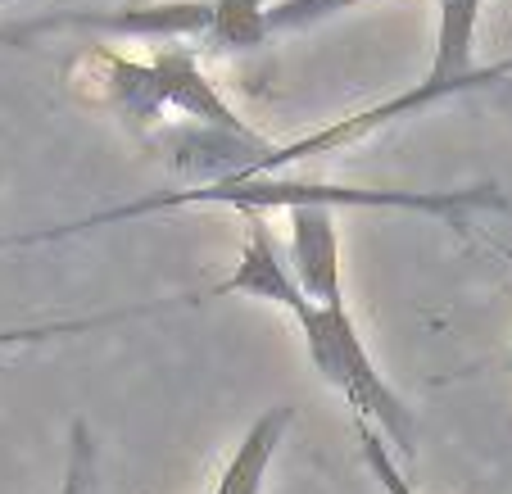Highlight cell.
<instances>
[{
	"label": "cell",
	"mask_w": 512,
	"mask_h": 494,
	"mask_svg": "<svg viewBox=\"0 0 512 494\" xmlns=\"http://www.w3.org/2000/svg\"><path fill=\"white\" fill-rule=\"evenodd\" d=\"M358 5H372V0H277L268 10V37H277V32H304L322 19L358 10Z\"/></svg>",
	"instance_id": "obj_9"
},
{
	"label": "cell",
	"mask_w": 512,
	"mask_h": 494,
	"mask_svg": "<svg viewBox=\"0 0 512 494\" xmlns=\"http://www.w3.org/2000/svg\"><path fill=\"white\" fill-rule=\"evenodd\" d=\"M168 304H136V309H114V313H96V318H73V322H41V327H14L0 331V349L5 345H32V340H50V336H78V331H96V327H114L127 318H150L164 313Z\"/></svg>",
	"instance_id": "obj_8"
},
{
	"label": "cell",
	"mask_w": 512,
	"mask_h": 494,
	"mask_svg": "<svg viewBox=\"0 0 512 494\" xmlns=\"http://www.w3.org/2000/svg\"><path fill=\"white\" fill-rule=\"evenodd\" d=\"M290 272L300 291L322 309H345V286H340V236L336 209H290Z\"/></svg>",
	"instance_id": "obj_6"
},
{
	"label": "cell",
	"mask_w": 512,
	"mask_h": 494,
	"mask_svg": "<svg viewBox=\"0 0 512 494\" xmlns=\"http://www.w3.org/2000/svg\"><path fill=\"white\" fill-rule=\"evenodd\" d=\"M78 91L91 105H105L145 141H168L177 155H195L209 182L245 177L272 150L223 91L204 78L191 46H159L150 59H127L91 46L78 59Z\"/></svg>",
	"instance_id": "obj_1"
},
{
	"label": "cell",
	"mask_w": 512,
	"mask_h": 494,
	"mask_svg": "<svg viewBox=\"0 0 512 494\" xmlns=\"http://www.w3.org/2000/svg\"><path fill=\"white\" fill-rule=\"evenodd\" d=\"M354 431H358V449H363V463H368V472L377 476V485L386 494H413V485L404 481V472H399L395 454L386 449V440H381L377 427H368L363 417H354Z\"/></svg>",
	"instance_id": "obj_10"
},
{
	"label": "cell",
	"mask_w": 512,
	"mask_h": 494,
	"mask_svg": "<svg viewBox=\"0 0 512 494\" xmlns=\"http://www.w3.org/2000/svg\"><path fill=\"white\" fill-rule=\"evenodd\" d=\"M191 204H227L241 214H268V209H413V214H435L449 227H463V214L472 209H503V195L494 186H458V191H390V186H331V182H300V177H223V182H204L191 191H164V195H141L118 209H100V214L82 218V223L46 227V232H23V236H0V245H46L64 241L73 232H91V227H118L145 214H164V209H191Z\"/></svg>",
	"instance_id": "obj_2"
},
{
	"label": "cell",
	"mask_w": 512,
	"mask_h": 494,
	"mask_svg": "<svg viewBox=\"0 0 512 494\" xmlns=\"http://www.w3.org/2000/svg\"><path fill=\"white\" fill-rule=\"evenodd\" d=\"M295 322H300L304 349H309L318 377L327 381V386H336L340 395L349 399L354 417H363L368 427H377L381 440L395 445L404 463H413L417 458V417H413V408L390 390V381L377 372V363H372V354H368V345H363V336H358L349 309H322V304L309 300V309Z\"/></svg>",
	"instance_id": "obj_3"
},
{
	"label": "cell",
	"mask_w": 512,
	"mask_h": 494,
	"mask_svg": "<svg viewBox=\"0 0 512 494\" xmlns=\"http://www.w3.org/2000/svg\"><path fill=\"white\" fill-rule=\"evenodd\" d=\"M91 481H96V440H91V427L78 417L73 431H68V467L59 494H91Z\"/></svg>",
	"instance_id": "obj_11"
},
{
	"label": "cell",
	"mask_w": 512,
	"mask_h": 494,
	"mask_svg": "<svg viewBox=\"0 0 512 494\" xmlns=\"http://www.w3.org/2000/svg\"><path fill=\"white\" fill-rule=\"evenodd\" d=\"M55 14H46V19H28V23H0V46H19V41L28 37H41V32H55Z\"/></svg>",
	"instance_id": "obj_12"
},
{
	"label": "cell",
	"mask_w": 512,
	"mask_h": 494,
	"mask_svg": "<svg viewBox=\"0 0 512 494\" xmlns=\"http://www.w3.org/2000/svg\"><path fill=\"white\" fill-rule=\"evenodd\" d=\"M223 295H245V300H263L286 309L290 318H300L309 309V295L300 291V281L290 272V263L281 259L277 241L268 232V218L263 214H245V241H241V259H236L232 277L218 281L209 291V300H223Z\"/></svg>",
	"instance_id": "obj_5"
},
{
	"label": "cell",
	"mask_w": 512,
	"mask_h": 494,
	"mask_svg": "<svg viewBox=\"0 0 512 494\" xmlns=\"http://www.w3.org/2000/svg\"><path fill=\"white\" fill-rule=\"evenodd\" d=\"M508 359H512V354H508Z\"/></svg>",
	"instance_id": "obj_13"
},
{
	"label": "cell",
	"mask_w": 512,
	"mask_h": 494,
	"mask_svg": "<svg viewBox=\"0 0 512 494\" xmlns=\"http://www.w3.org/2000/svg\"><path fill=\"white\" fill-rule=\"evenodd\" d=\"M277 0H159L123 10H68L55 14L59 28H91L114 37L195 41L209 55H241L268 41V10Z\"/></svg>",
	"instance_id": "obj_4"
},
{
	"label": "cell",
	"mask_w": 512,
	"mask_h": 494,
	"mask_svg": "<svg viewBox=\"0 0 512 494\" xmlns=\"http://www.w3.org/2000/svg\"><path fill=\"white\" fill-rule=\"evenodd\" d=\"M295 422V408L290 404H272L268 413H259L250 422V431L241 436L236 454L227 458L223 476L213 485V494H263V481H268V467H272V454H277L281 436L286 427Z\"/></svg>",
	"instance_id": "obj_7"
}]
</instances>
